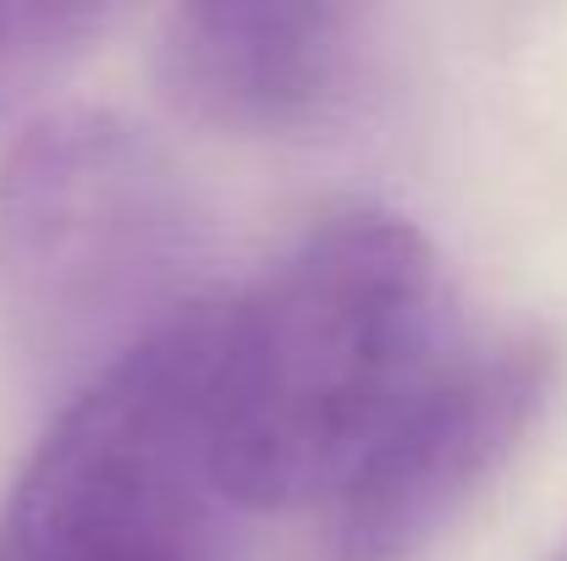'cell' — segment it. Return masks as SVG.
Masks as SVG:
<instances>
[{"label":"cell","mask_w":567,"mask_h":561,"mask_svg":"<svg viewBox=\"0 0 567 561\" xmlns=\"http://www.w3.org/2000/svg\"><path fill=\"white\" fill-rule=\"evenodd\" d=\"M452 353L430 237L380 209L320 220L220 309L209 359L220 496L243 512L337 501Z\"/></svg>","instance_id":"6da1fadb"},{"label":"cell","mask_w":567,"mask_h":561,"mask_svg":"<svg viewBox=\"0 0 567 561\" xmlns=\"http://www.w3.org/2000/svg\"><path fill=\"white\" fill-rule=\"evenodd\" d=\"M204 215L122 111L39 116L0 166V287L44 359L111 370L193 314ZM94 370V374H100Z\"/></svg>","instance_id":"7a4b0ae2"},{"label":"cell","mask_w":567,"mask_h":561,"mask_svg":"<svg viewBox=\"0 0 567 561\" xmlns=\"http://www.w3.org/2000/svg\"><path fill=\"white\" fill-rule=\"evenodd\" d=\"M215 331L220 303H198L61 407L0 507V561H226Z\"/></svg>","instance_id":"3957f363"},{"label":"cell","mask_w":567,"mask_h":561,"mask_svg":"<svg viewBox=\"0 0 567 561\" xmlns=\"http://www.w3.org/2000/svg\"><path fill=\"white\" fill-rule=\"evenodd\" d=\"M557 353L535 336L457 347L337 490V561H424L502 474L551 402Z\"/></svg>","instance_id":"277c9868"},{"label":"cell","mask_w":567,"mask_h":561,"mask_svg":"<svg viewBox=\"0 0 567 561\" xmlns=\"http://www.w3.org/2000/svg\"><path fill=\"white\" fill-rule=\"evenodd\" d=\"M370 77V17L353 6L204 0L161 17V100L209 133L303 138L342 122Z\"/></svg>","instance_id":"5b68a950"},{"label":"cell","mask_w":567,"mask_h":561,"mask_svg":"<svg viewBox=\"0 0 567 561\" xmlns=\"http://www.w3.org/2000/svg\"><path fill=\"white\" fill-rule=\"evenodd\" d=\"M111 22L105 6H0V127L66 77Z\"/></svg>","instance_id":"8992f818"}]
</instances>
